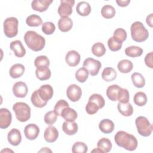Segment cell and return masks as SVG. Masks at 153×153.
Segmentation results:
<instances>
[{
    "instance_id": "6da1fadb",
    "label": "cell",
    "mask_w": 153,
    "mask_h": 153,
    "mask_svg": "<svg viewBox=\"0 0 153 153\" xmlns=\"http://www.w3.org/2000/svg\"><path fill=\"white\" fill-rule=\"evenodd\" d=\"M114 140L118 146L130 151H134L138 145L136 137L124 131H118L115 135Z\"/></svg>"
},
{
    "instance_id": "7a4b0ae2",
    "label": "cell",
    "mask_w": 153,
    "mask_h": 153,
    "mask_svg": "<svg viewBox=\"0 0 153 153\" xmlns=\"http://www.w3.org/2000/svg\"><path fill=\"white\" fill-rule=\"evenodd\" d=\"M24 40L26 45L34 51L42 50L45 45V38L33 30H28L25 33Z\"/></svg>"
},
{
    "instance_id": "3957f363",
    "label": "cell",
    "mask_w": 153,
    "mask_h": 153,
    "mask_svg": "<svg viewBox=\"0 0 153 153\" xmlns=\"http://www.w3.org/2000/svg\"><path fill=\"white\" fill-rule=\"evenodd\" d=\"M131 36L133 40L137 42H142L146 41L149 36L148 30L140 22L136 21L132 23L130 27Z\"/></svg>"
},
{
    "instance_id": "277c9868",
    "label": "cell",
    "mask_w": 153,
    "mask_h": 153,
    "mask_svg": "<svg viewBox=\"0 0 153 153\" xmlns=\"http://www.w3.org/2000/svg\"><path fill=\"white\" fill-rule=\"evenodd\" d=\"M17 120L20 122H26L30 117V108L25 102H16L13 106Z\"/></svg>"
},
{
    "instance_id": "5b68a950",
    "label": "cell",
    "mask_w": 153,
    "mask_h": 153,
    "mask_svg": "<svg viewBox=\"0 0 153 153\" xmlns=\"http://www.w3.org/2000/svg\"><path fill=\"white\" fill-rule=\"evenodd\" d=\"M135 124L139 134L144 137L150 136L152 131V126L149 120L143 116L136 118Z\"/></svg>"
},
{
    "instance_id": "8992f818",
    "label": "cell",
    "mask_w": 153,
    "mask_h": 153,
    "mask_svg": "<svg viewBox=\"0 0 153 153\" xmlns=\"http://www.w3.org/2000/svg\"><path fill=\"white\" fill-rule=\"evenodd\" d=\"M19 21L14 17H8L4 22V32L8 38H13L18 33Z\"/></svg>"
},
{
    "instance_id": "52a82bcc",
    "label": "cell",
    "mask_w": 153,
    "mask_h": 153,
    "mask_svg": "<svg viewBox=\"0 0 153 153\" xmlns=\"http://www.w3.org/2000/svg\"><path fill=\"white\" fill-rule=\"evenodd\" d=\"M102 64L100 61L93 58H87L85 59L83 63V67L86 68L90 75L96 76L98 74Z\"/></svg>"
},
{
    "instance_id": "ba28073f",
    "label": "cell",
    "mask_w": 153,
    "mask_h": 153,
    "mask_svg": "<svg viewBox=\"0 0 153 153\" xmlns=\"http://www.w3.org/2000/svg\"><path fill=\"white\" fill-rule=\"evenodd\" d=\"M74 0H61L58 8V13L61 17H67L72 13V7L74 5Z\"/></svg>"
},
{
    "instance_id": "9c48e42d",
    "label": "cell",
    "mask_w": 153,
    "mask_h": 153,
    "mask_svg": "<svg viewBox=\"0 0 153 153\" xmlns=\"http://www.w3.org/2000/svg\"><path fill=\"white\" fill-rule=\"evenodd\" d=\"M66 95L71 101L77 102L80 99L82 95L81 88L76 84H71L67 88Z\"/></svg>"
},
{
    "instance_id": "30bf717a",
    "label": "cell",
    "mask_w": 153,
    "mask_h": 153,
    "mask_svg": "<svg viewBox=\"0 0 153 153\" xmlns=\"http://www.w3.org/2000/svg\"><path fill=\"white\" fill-rule=\"evenodd\" d=\"M12 121V115L11 112L7 108L0 109V128L5 129L8 128Z\"/></svg>"
},
{
    "instance_id": "8fae6325",
    "label": "cell",
    "mask_w": 153,
    "mask_h": 153,
    "mask_svg": "<svg viewBox=\"0 0 153 153\" xmlns=\"http://www.w3.org/2000/svg\"><path fill=\"white\" fill-rule=\"evenodd\" d=\"M13 92L14 96L17 97H25L28 92L27 86L24 82H17L13 85Z\"/></svg>"
},
{
    "instance_id": "7c38bea8",
    "label": "cell",
    "mask_w": 153,
    "mask_h": 153,
    "mask_svg": "<svg viewBox=\"0 0 153 153\" xmlns=\"http://www.w3.org/2000/svg\"><path fill=\"white\" fill-rule=\"evenodd\" d=\"M24 133L27 139L30 140H35L39 135V128L35 124H29L25 126Z\"/></svg>"
},
{
    "instance_id": "4fadbf2b",
    "label": "cell",
    "mask_w": 153,
    "mask_h": 153,
    "mask_svg": "<svg viewBox=\"0 0 153 153\" xmlns=\"http://www.w3.org/2000/svg\"><path fill=\"white\" fill-rule=\"evenodd\" d=\"M38 90L40 97L45 102H48L53 96V88L49 84L42 85Z\"/></svg>"
},
{
    "instance_id": "5bb4252c",
    "label": "cell",
    "mask_w": 153,
    "mask_h": 153,
    "mask_svg": "<svg viewBox=\"0 0 153 153\" xmlns=\"http://www.w3.org/2000/svg\"><path fill=\"white\" fill-rule=\"evenodd\" d=\"M80 54L75 50H71L67 53L65 56L66 63L72 67L77 66L80 62Z\"/></svg>"
},
{
    "instance_id": "9a60e30c",
    "label": "cell",
    "mask_w": 153,
    "mask_h": 153,
    "mask_svg": "<svg viewBox=\"0 0 153 153\" xmlns=\"http://www.w3.org/2000/svg\"><path fill=\"white\" fill-rule=\"evenodd\" d=\"M8 142L13 146L19 145L22 141V135L20 131L17 128H12L7 135Z\"/></svg>"
},
{
    "instance_id": "2e32d148",
    "label": "cell",
    "mask_w": 153,
    "mask_h": 153,
    "mask_svg": "<svg viewBox=\"0 0 153 153\" xmlns=\"http://www.w3.org/2000/svg\"><path fill=\"white\" fill-rule=\"evenodd\" d=\"M59 136V131L57 129L52 126L48 127L44 134V137L46 142L48 143L54 142Z\"/></svg>"
},
{
    "instance_id": "e0dca14e",
    "label": "cell",
    "mask_w": 153,
    "mask_h": 153,
    "mask_svg": "<svg viewBox=\"0 0 153 153\" xmlns=\"http://www.w3.org/2000/svg\"><path fill=\"white\" fill-rule=\"evenodd\" d=\"M53 0H34L31 3L32 8L39 12H44L47 10Z\"/></svg>"
},
{
    "instance_id": "ac0fdd59",
    "label": "cell",
    "mask_w": 153,
    "mask_h": 153,
    "mask_svg": "<svg viewBox=\"0 0 153 153\" xmlns=\"http://www.w3.org/2000/svg\"><path fill=\"white\" fill-rule=\"evenodd\" d=\"M10 49L14 51L15 56L17 57H22L26 54V50L22 42L19 40H15L10 43Z\"/></svg>"
},
{
    "instance_id": "d6986e66",
    "label": "cell",
    "mask_w": 153,
    "mask_h": 153,
    "mask_svg": "<svg viewBox=\"0 0 153 153\" xmlns=\"http://www.w3.org/2000/svg\"><path fill=\"white\" fill-rule=\"evenodd\" d=\"M73 26L72 19L69 17H61L58 21V27L59 30L63 32L69 31Z\"/></svg>"
},
{
    "instance_id": "ffe728a7",
    "label": "cell",
    "mask_w": 153,
    "mask_h": 153,
    "mask_svg": "<svg viewBox=\"0 0 153 153\" xmlns=\"http://www.w3.org/2000/svg\"><path fill=\"white\" fill-rule=\"evenodd\" d=\"M63 131L68 135H74L76 133L78 126L75 121H65L62 124Z\"/></svg>"
},
{
    "instance_id": "44dd1931",
    "label": "cell",
    "mask_w": 153,
    "mask_h": 153,
    "mask_svg": "<svg viewBox=\"0 0 153 153\" xmlns=\"http://www.w3.org/2000/svg\"><path fill=\"white\" fill-rule=\"evenodd\" d=\"M60 116L66 121H75L78 117V114L74 109L68 106L62 110Z\"/></svg>"
},
{
    "instance_id": "7402d4cb",
    "label": "cell",
    "mask_w": 153,
    "mask_h": 153,
    "mask_svg": "<svg viewBox=\"0 0 153 153\" xmlns=\"http://www.w3.org/2000/svg\"><path fill=\"white\" fill-rule=\"evenodd\" d=\"M99 128L100 130L103 133L109 134L114 131V124L111 120L103 119L100 122L99 124Z\"/></svg>"
},
{
    "instance_id": "603a6c76",
    "label": "cell",
    "mask_w": 153,
    "mask_h": 153,
    "mask_svg": "<svg viewBox=\"0 0 153 153\" xmlns=\"http://www.w3.org/2000/svg\"><path fill=\"white\" fill-rule=\"evenodd\" d=\"M25 71V68L22 64L16 63L10 69L9 74L13 78H18L24 74Z\"/></svg>"
},
{
    "instance_id": "cb8c5ba5",
    "label": "cell",
    "mask_w": 153,
    "mask_h": 153,
    "mask_svg": "<svg viewBox=\"0 0 153 153\" xmlns=\"http://www.w3.org/2000/svg\"><path fill=\"white\" fill-rule=\"evenodd\" d=\"M91 10L90 5L85 1L79 2L76 7L77 13L81 16H87L90 14Z\"/></svg>"
},
{
    "instance_id": "d4e9b609",
    "label": "cell",
    "mask_w": 153,
    "mask_h": 153,
    "mask_svg": "<svg viewBox=\"0 0 153 153\" xmlns=\"http://www.w3.org/2000/svg\"><path fill=\"white\" fill-rule=\"evenodd\" d=\"M35 74L37 78L39 80L45 81L50 78L51 74L48 67H39L36 68Z\"/></svg>"
},
{
    "instance_id": "484cf974",
    "label": "cell",
    "mask_w": 153,
    "mask_h": 153,
    "mask_svg": "<svg viewBox=\"0 0 153 153\" xmlns=\"http://www.w3.org/2000/svg\"><path fill=\"white\" fill-rule=\"evenodd\" d=\"M117 76L115 70L111 67L105 68L102 73V79L106 82H111L114 80Z\"/></svg>"
},
{
    "instance_id": "4316f807",
    "label": "cell",
    "mask_w": 153,
    "mask_h": 153,
    "mask_svg": "<svg viewBox=\"0 0 153 153\" xmlns=\"http://www.w3.org/2000/svg\"><path fill=\"white\" fill-rule=\"evenodd\" d=\"M117 68L121 73L127 74L133 69V65L130 60L127 59H123L118 62Z\"/></svg>"
},
{
    "instance_id": "83f0119b",
    "label": "cell",
    "mask_w": 153,
    "mask_h": 153,
    "mask_svg": "<svg viewBox=\"0 0 153 153\" xmlns=\"http://www.w3.org/2000/svg\"><path fill=\"white\" fill-rule=\"evenodd\" d=\"M117 108L119 112L123 116L129 117L131 116L133 113V108L131 103H119L117 105Z\"/></svg>"
},
{
    "instance_id": "f1b7e54d",
    "label": "cell",
    "mask_w": 153,
    "mask_h": 153,
    "mask_svg": "<svg viewBox=\"0 0 153 153\" xmlns=\"http://www.w3.org/2000/svg\"><path fill=\"white\" fill-rule=\"evenodd\" d=\"M97 148L100 149L103 153H107L109 152L112 147V143L111 140L105 137H103L99 140L97 143Z\"/></svg>"
},
{
    "instance_id": "f546056e",
    "label": "cell",
    "mask_w": 153,
    "mask_h": 153,
    "mask_svg": "<svg viewBox=\"0 0 153 153\" xmlns=\"http://www.w3.org/2000/svg\"><path fill=\"white\" fill-rule=\"evenodd\" d=\"M30 100H31V102L33 106H35V107H37V108H39L45 106L47 103V102L44 101L40 97V96L38 94V90H36L33 92V93L32 94L31 97H30Z\"/></svg>"
},
{
    "instance_id": "4dcf8cb0",
    "label": "cell",
    "mask_w": 153,
    "mask_h": 153,
    "mask_svg": "<svg viewBox=\"0 0 153 153\" xmlns=\"http://www.w3.org/2000/svg\"><path fill=\"white\" fill-rule=\"evenodd\" d=\"M131 81L134 86L137 88H142L145 85V78L138 72H134L131 75Z\"/></svg>"
},
{
    "instance_id": "1f68e13d",
    "label": "cell",
    "mask_w": 153,
    "mask_h": 153,
    "mask_svg": "<svg viewBox=\"0 0 153 153\" xmlns=\"http://www.w3.org/2000/svg\"><path fill=\"white\" fill-rule=\"evenodd\" d=\"M126 54L130 57H137L140 56L143 53V49L137 46H130L125 49Z\"/></svg>"
},
{
    "instance_id": "d6a6232c",
    "label": "cell",
    "mask_w": 153,
    "mask_h": 153,
    "mask_svg": "<svg viewBox=\"0 0 153 153\" xmlns=\"http://www.w3.org/2000/svg\"><path fill=\"white\" fill-rule=\"evenodd\" d=\"M116 13L115 9L114 7L111 5L107 4L104 5L101 10V14L102 16L107 19L113 18Z\"/></svg>"
},
{
    "instance_id": "836d02e7",
    "label": "cell",
    "mask_w": 153,
    "mask_h": 153,
    "mask_svg": "<svg viewBox=\"0 0 153 153\" xmlns=\"http://www.w3.org/2000/svg\"><path fill=\"white\" fill-rule=\"evenodd\" d=\"M26 24L30 27H37L42 25V19L36 14H31L26 19Z\"/></svg>"
},
{
    "instance_id": "e575fe53",
    "label": "cell",
    "mask_w": 153,
    "mask_h": 153,
    "mask_svg": "<svg viewBox=\"0 0 153 153\" xmlns=\"http://www.w3.org/2000/svg\"><path fill=\"white\" fill-rule=\"evenodd\" d=\"M120 88L121 87L117 84L109 86L106 90V96L108 99L112 101H117L118 92Z\"/></svg>"
},
{
    "instance_id": "d590c367",
    "label": "cell",
    "mask_w": 153,
    "mask_h": 153,
    "mask_svg": "<svg viewBox=\"0 0 153 153\" xmlns=\"http://www.w3.org/2000/svg\"><path fill=\"white\" fill-rule=\"evenodd\" d=\"M88 102L97 106L99 109L103 108L105 104L104 98L99 94H93L91 95L88 99Z\"/></svg>"
},
{
    "instance_id": "8d00e7d4",
    "label": "cell",
    "mask_w": 153,
    "mask_h": 153,
    "mask_svg": "<svg viewBox=\"0 0 153 153\" xmlns=\"http://www.w3.org/2000/svg\"><path fill=\"white\" fill-rule=\"evenodd\" d=\"M92 53L96 57H101L105 54L106 48L102 42H96L91 47Z\"/></svg>"
},
{
    "instance_id": "74e56055",
    "label": "cell",
    "mask_w": 153,
    "mask_h": 153,
    "mask_svg": "<svg viewBox=\"0 0 153 153\" xmlns=\"http://www.w3.org/2000/svg\"><path fill=\"white\" fill-rule=\"evenodd\" d=\"M134 103L139 106H143L145 105L147 102V97L145 93L142 91L137 92L133 97Z\"/></svg>"
},
{
    "instance_id": "f35d334b",
    "label": "cell",
    "mask_w": 153,
    "mask_h": 153,
    "mask_svg": "<svg viewBox=\"0 0 153 153\" xmlns=\"http://www.w3.org/2000/svg\"><path fill=\"white\" fill-rule=\"evenodd\" d=\"M88 71L84 67L78 69L75 72V78L76 79L81 83L85 82L88 76Z\"/></svg>"
},
{
    "instance_id": "ab89813d",
    "label": "cell",
    "mask_w": 153,
    "mask_h": 153,
    "mask_svg": "<svg viewBox=\"0 0 153 153\" xmlns=\"http://www.w3.org/2000/svg\"><path fill=\"white\" fill-rule=\"evenodd\" d=\"M127 32L123 28H117L114 32L113 38L118 42L122 43L127 38Z\"/></svg>"
},
{
    "instance_id": "60d3db41",
    "label": "cell",
    "mask_w": 153,
    "mask_h": 153,
    "mask_svg": "<svg viewBox=\"0 0 153 153\" xmlns=\"http://www.w3.org/2000/svg\"><path fill=\"white\" fill-rule=\"evenodd\" d=\"M130 95L129 92L126 88H120L118 90L117 94V100L119 103H126L129 101Z\"/></svg>"
},
{
    "instance_id": "b9f144b4",
    "label": "cell",
    "mask_w": 153,
    "mask_h": 153,
    "mask_svg": "<svg viewBox=\"0 0 153 153\" xmlns=\"http://www.w3.org/2000/svg\"><path fill=\"white\" fill-rule=\"evenodd\" d=\"M88 151V147L85 143L82 142H75L72 148L73 153H86Z\"/></svg>"
},
{
    "instance_id": "7bdbcfd3",
    "label": "cell",
    "mask_w": 153,
    "mask_h": 153,
    "mask_svg": "<svg viewBox=\"0 0 153 153\" xmlns=\"http://www.w3.org/2000/svg\"><path fill=\"white\" fill-rule=\"evenodd\" d=\"M34 65L36 68L48 67L50 65V60L46 56H39L35 59Z\"/></svg>"
},
{
    "instance_id": "ee69618b",
    "label": "cell",
    "mask_w": 153,
    "mask_h": 153,
    "mask_svg": "<svg viewBox=\"0 0 153 153\" xmlns=\"http://www.w3.org/2000/svg\"><path fill=\"white\" fill-rule=\"evenodd\" d=\"M57 116L58 115L56 114L54 111H48L44 115V122L47 124L51 126L56 121L57 119Z\"/></svg>"
},
{
    "instance_id": "f6af8a7d",
    "label": "cell",
    "mask_w": 153,
    "mask_h": 153,
    "mask_svg": "<svg viewBox=\"0 0 153 153\" xmlns=\"http://www.w3.org/2000/svg\"><path fill=\"white\" fill-rule=\"evenodd\" d=\"M42 31L45 35H51L54 33L56 29L54 24L51 22H47L42 25Z\"/></svg>"
},
{
    "instance_id": "bcb514c9",
    "label": "cell",
    "mask_w": 153,
    "mask_h": 153,
    "mask_svg": "<svg viewBox=\"0 0 153 153\" xmlns=\"http://www.w3.org/2000/svg\"><path fill=\"white\" fill-rule=\"evenodd\" d=\"M69 106L68 103L65 100H59L57 101V102L56 103L54 107V111L56 112V114L57 115H60L61 114V112L62 110L66 108Z\"/></svg>"
},
{
    "instance_id": "7dc6e473",
    "label": "cell",
    "mask_w": 153,
    "mask_h": 153,
    "mask_svg": "<svg viewBox=\"0 0 153 153\" xmlns=\"http://www.w3.org/2000/svg\"><path fill=\"white\" fill-rule=\"evenodd\" d=\"M108 45L110 50L112 51H117L121 48L122 43L117 42L113 38V37H111L108 40Z\"/></svg>"
},
{
    "instance_id": "c3c4849f",
    "label": "cell",
    "mask_w": 153,
    "mask_h": 153,
    "mask_svg": "<svg viewBox=\"0 0 153 153\" xmlns=\"http://www.w3.org/2000/svg\"><path fill=\"white\" fill-rule=\"evenodd\" d=\"M99 109L97 106H96L95 105L93 104L90 102H88L87 104L85 106V111L87 112V114L90 115H93L96 114Z\"/></svg>"
},
{
    "instance_id": "681fc988",
    "label": "cell",
    "mask_w": 153,
    "mask_h": 153,
    "mask_svg": "<svg viewBox=\"0 0 153 153\" xmlns=\"http://www.w3.org/2000/svg\"><path fill=\"white\" fill-rule=\"evenodd\" d=\"M153 52L151 51L149 53H148L145 57V63L146 64V65L150 68H153V65H152V53Z\"/></svg>"
},
{
    "instance_id": "f907efd6",
    "label": "cell",
    "mask_w": 153,
    "mask_h": 153,
    "mask_svg": "<svg viewBox=\"0 0 153 153\" xmlns=\"http://www.w3.org/2000/svg\"><path fill=\"white\" fill-rule=\"evenodd\" d=\"M116 2L118 5V6L121 7H127L129 3L130 2V0H117Z\"/></svg>"
},
{
    "instance_id": "816d5d0a",
    "label": "cell",
    "mask_w": 153,
    "mask_h": 153,
    "mask_svg": "<svg viewBox=\"0 0 153 153\" xmlns=\"http://www.w3.org/2000/svg\"><path fill=\"white\" fill-rule=\"evenodd\" d=\"M153 16V14H150L149 16H148L146 17V23L148 24V25H149L150 27H152V17Z\"/></svg>"
},
{
    "instance_id": "f5cc1de1",
    "label": "cell",
    "mask_w": 153,
    "mask_h": 153,
    "mask_svg": "<svg viewBox=\"0 0 153 153\" xmlns=\"http://www.w3.org/2000/svg\"><path fill=\"white\" fill-rule=\"evenodd\" d=\"M51 152V151L50 149H48V148H42V149H41L40 151H39V152Z\"/></svg>"
},
{
    "instance_id": "db71d44e",
    "label": "cell",
    "mask_w": 153,
    "mask_h": 153,
    "mask_svg": "<svg viewBox=\"0 0 153 153\" xmlns=\"http://www.w3.org/2000/svg\"><path fill=\"white\" fill-rule=\"evenodd\" d=\"M92 152H101V153H103V152H102V151H101L100 149H99L98 148H97L96 149H93V150H92V151H91Z\"/></svg>"
}]
</instances>
